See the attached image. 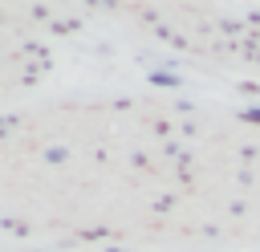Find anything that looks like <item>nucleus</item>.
Segmentation results:
<instances>
[{"label":"nucleus","instance_id":"obj_1","mask_svg":"<svg viewBox=\"0 0 260 252\" xmlns=\"http://www.w3.org/2000/svg\"><path fill=\"white\" fill-rule=\"evenodd\" d=\"M244 118H248V122H256V126H260V110H248V114H244Z\"/></svg>","mask_w":260,"mask_h":252}]
</instances>
